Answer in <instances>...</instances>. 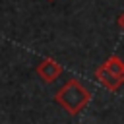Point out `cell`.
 Wrapping results in <instances>:
<instances>
[{"label":"cell","instance_id":"5","mask_svg":"<svg viewBox=\"0 0 124 124\" xmlns=\"http://www.w3.org/2000/svg\"><path fill=\"white\" fill-rule=\"evenodd\" d=\"M116 23H118V27H120V29L124 31V12H122V14L118 16V19H116Z\"/></svg>","mask_w":124,"mask_h":124},{"label":"cell","instance_id":"2","mask_svg":"<svg viewBox=\"0 0 124 124\" xmlns=\"http://www.w3.org/2000/svg\"><path fill=\"white\" fill-rule=\"evenodd\" d=\"M60 74H62V66H60L54 58H43V60L37 64V76H39L45 83H52Z\"/></svg>","mask_w":124,"mask_h":124},{"label":"cell","instance_id":"6","mask_svg":"<svg viewBox=\"0 0 124 124\" xmlns=\"http://www.w3.org/2000/svg\"><path fill=\"white\" fill-rule=\"evenodd\" d=\"M48 2H54V0H48Z\"/></svg>","mask_w":124,"mask_h":124},{"label":"cell","instance_id":"1","mask_svg":"<svg viewBox=\"0 0 124 124\" xmlns=\"http://www.w3.org/2000/svg\"><path fill=\"white\" fill-rule=\"evenodd\" d=\"M54 101L68 112V114H78L79 110L85 108V105L91 101V91L79 81V79H68L54 95Z\"/></svg>","mask_w":124,"mask_h":124},{"label":"cell","instance_id":"4","mask_svg":"<svg viewBox=\"0 0 124 124\" xmlns=\"http://www.w3.org/2000/svg\"><path fill=\"white\" fill-rule=\"evenodd\" d=\"M103 66H105V68H107L110 74H114V76H116V78H118V79L124 83V60H122V58H118V56L114 54V56L107 58Z\"/></svg>","mask_w":124,"mask_h":124},{"label":"cell","instance_id":"3","mask_svg":"<svg viewBox=\"0 0 124 124\" xmlns=\"http://www.w3.org/2000/svg\"><path fill=\"white\" fill-rule=\"evenodd\" d=\"M95 78H97V79L101 81V85H105L108 91H118V89H120V85H122V81H120L114 74H110L103 64L95 70Z\"/></svg>","mask_w":124,"mask_h":124}]
</instances>
